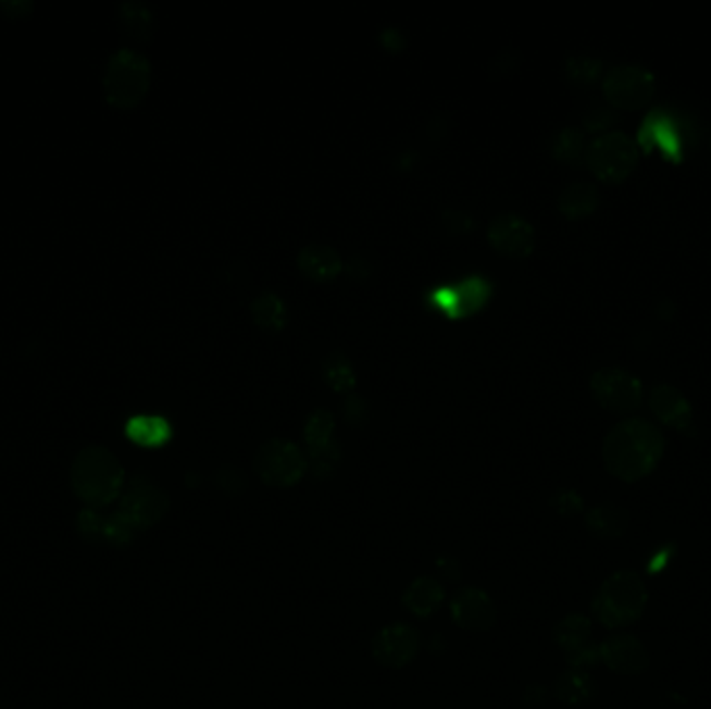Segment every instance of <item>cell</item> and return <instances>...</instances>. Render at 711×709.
Listing matches in <instances>:
<instances>
[{
  "mask_svg": "<svg viewBox=\"0 0 711 709\" xmlns=\"http://www.w3.org/2000/svg\"><path fill=\"white\" fill-rule=\"evenodd\" d=\"M307 456L294 441L271 439L262 444L254 469L269 487H291L307 473Z\"/></svg>",
  "mask_w": 711,
  "mask_h": 709,
  "instance_id": "8992f818",
  "label": "cell"
},
{
  "mask_svg": "<svg viewBox=\"0 0 711 709\" xmlns=\"http://www.w3.org/2000/svg\"><path fill=\"white\" fill-rule=\"evenodd\" d=\"M628 524V512L616 503L595 506L587 514V528L599 539H616L622 537Z\"/></svg>",
  "mask_w": 711,
  "mask_h": 709,
  "instance_id": "d6986e66",
  "label": "cell"
},
{
  "mask_svg": "<svg viewBox=\"0 0 711 709\" xmlns=\"http://www.w3.org/2000/svg\"><path fill=\"white\" fill-rule=\"evenodd\" d=\"M688 129L685 121L670 111H651L639 129V146L645 152L660 148L665 159L683 161Z\"/></svg>",
  "mask_w": 711,
  "mask_h": 709,
  "instance_id": "30bf717a",
  "label": "cell"
},
{
  "mask_svg": "<svg viewBox=\"0 0 711 709\" xmlns=\"http://www.w3.org/2000/svg\"><path fill=\"white\" fill-rule=\"evenodd\" d=\"M591 394L599 406L618 414L635 412L643 400L639 378L622 369H601L591 377Z\"/></svg>",
  "mask_w": 711,
  "mask_h": 709,
  "instance_id": "9c48e42d",
  "label": "cell"
},
{
  "mask_svg": "<svg viewBox=\"0 0 711 709\" xmlns=\"http://www.w3.org/2000/svg\"><path fill=\"white\" fill-rule=\"evenodd\" d=\"M637 161V144L622 132H608L595 138L587 148V165L603 184L624 182L635 171Z\"/></svg>",
  "mask_w": 711,
  "mask_h": 709,
  "instance_id": "5b68a950",
  "label": "cell"
},
{
  "mask_svg": "<svg viewBox=\"0 0 711 709\" xmlns=\"http://www.w3.org/2000/svg\"><path fill=\"white\" fill-rule=\"evenodd\" d=\"M649 595L635 570H620L608 576L592 597V615L606 629H624L639 620Z\"/></svg>",
  "mask_w": 711,
  "mask_h": 709,
  "instance_id": "3957f363",
  "label": "cell"
},
{
  "mask_svg": "<svg viewBox=\"0 0 711 709\" xmlns=\"http://www.w3.org/2000/svg\"><path fill=\"white\" fill-rule=\"evenodd\" d=\"M583 506V499L576 496L574 492H562L560 496L556 497V508L564 514H576Z\"/></svg>",
  "mask_w": 711,
  "mask_h": 709,
  "instance_id": "4dcf8cb0",
  "label": "cell"
},
{
  "mask_svg": "<svg viewBox=\"0 0 711 709\" xmlns=\"http://www.w3.org/2000/svg\"><path fill=\"white\" fill-rule=\"evenodd\" d=\"M254 323L269 333H277L287 325V307L284 298L275 291H262L252 300Z\"/></svg>",
  "mask_w": 711,
  "mask_h": 709,
  "instance_id": "ffe728a7",
  "label": "cell"
},
{
  "mask_svg": "<svg viewBox=\"0 0 711 709\" xmlns=\"http://www.w3.org/2000/svg\"><path fill=\"white\" fill-rule=\"evenodd\" d=\"M123 483L125 471L111 449L90 446L75 456L72 467L73 492L88 506H109L117 499Z\"/></svg>",
  "mask_w": 711,
  "mask_h": 709,
  "instance_id": "7a4b0ae2",
  "label": "cell"
},
{
  "mask_svg": "<svg viewBox=\"0 0 711 709\" xmlns=\"http://www.w3.org/2000/svg\"><path fill=\"white\" fill-rule=\"evenodd\" d=\"M487 239L501 257L524 259L535 250V227L516 213H501L489 223Z\"/></svg>",
  "mask_w": 711,
  "mask_h": 709,
  "instance_id": "7c38bea8",
  "label": "cell"
},
{
  "mask_svg": "<svg viewBox=\"0 0 711 709\" xmlns=\"http://www.w3.org/2000/svg\"><path fill=\"white\" fill-rule=\"evenodd\" d=\"M152 67L148 57L134 48H118L107 61L102 90L107 100L118 109H132L142 102L150 88Z\"/></svg>",
  "mask_w": 711,
  "mask_h": 709,
  "instance_id": "277c9868",
  "label": "cell"
},
{
  "mask_svg": "<svg viewBox=\"0 0 711 709\" xmlns=\"http://www.w3.org/2000/svg\"><path fill=\"white\" fill-rule=\"evenodd\" d=\"M597 207H599V194H597V188L587 182L570 184L569 188L564 189L558 198L560 213L569 216L572 221L591 216L597 211Z\"/></svg>",
  "mask_w": 711,
  "mask_h": 709,
  "instance_id": "ac0fdd59",
  "label": "cell"
},
{
  "mask_svg": "<svg viewBox=\"0 0 711 709\" xmlns=\"http://www.w3.org/2000/svg\"><path fill=\"white\" fill-rule=\"evenodd\" d=\"M553 691L560 701H564L569 706H578V704H587L591 699L597 686L585 670L572 668L556 681Z\"/></svg>",
  "mask_w": 711,
  "mask_h": 709,
  "instance_id": "7402d4cb",
  "label": "cell"
},
{
  "mask_svg": "<svg viewBox=\"0 0 711 709\" xmlns=\"http://www.w3.org/2000/svg\"><path fill=\"white\" fill-rule=\"evenodd\" d=\"M166 508L169 497L165 492L148 476L138 474L132 478L127 492L123 494L118 514L138 531L161 521L165 517Z\"/></svg>",
  "mask_w": 711,
  "mask_h": 709,
  "instance_id": "52a82bcc",
  "label": "cell"
},
{
  "mask_svg": "<svg viewBox=\"0 0 711 709\" xmlns=\"http://www.w3.org/2000/svg\"><path fill=\"white\" fill-rule=\"evenodd\" d=\"M323 373H325V378H327L333 391L346 394V391H352L356 387V373L354 369H352V362L346 356L339 354V352L327 356Z\"/></svg>",
  "mask_w": 711,
  "mask_h": 709,
  "instance_id": "484cf974",
  "label": "cell"
},
{
  "mask_svg": "<svg viewBox=\"0 0 711 709\" xmlns=\"http://www.w3.org/2000/svg\"><path fill=\"white\" fill-rule=\"evenodd\" d=\"M451 615L462 629L485 631L496 622V606L491 597L481 589H464L451 601Z\"/></svg>",
  "mask_w": 711,
  "mask_h": 709,
  "instance_id": "9a60e30c",
  "label": "cell"
},
{
  "mask_svg": "<svg viewBox=\"0 0 711 709\" xmlns=\"http://www.w3.org/2000/svg\"><path fill=\"white\" fill-rule=\"evenodd\" d=\"M599 662L620 676H639L649 666V654L635 635H614L599 645Z\"/></svg>",
  "mask_w": 711,
  "mask_h": 709,
  "instance_id": "4fadbf2b",
  "label": "cell"
},
{
  "mask_svg": "<svg viewBox=\"0 0 711 709\" xmlns=\"http://www.w3.org/2000/svg\"><path fill=\"white\" fill-rule=\"evenodd\" d=\"M489 296H491L489 282L473 275L458 282L453 287L450 285L437 287L431 296V302L451 319H464L485 307Z\"/></svg>",
  "mask_w": 711,
  "mask_h": 709,
  "instance_id": "8fae6325",
  "label": "cell"
},
{
  "mask_svg": "<svg viewBox=\"0 0 711 709\" xmlns=\"http://www.w3.org/2000/svg\"><path fill=\"white\" fill-rule=\"evenodd\" d=\"M298 269L310 282L327 284L341 273L344 261L333 246L314 241L298 252Z\"/></svg>",
  "mask_w": 711,
  "mask_h": 709,
  "instance_id": "e0dca14e",
  "label": "cell"
},
{
  "mask_svg": "<svg viewBox=\"0 0 711 709\" xmlns=\"http://www.w3.org/2000/svg\"><path fill=\"white\" fill-rule=\"evenodd\" d=\"M346 416L352 423H358L362 416H366V403H364V400L362 398H356V396L348 398V402H346Z\"/></svg>",
  "mask_w": 711,
  "mask_h": 709,
  "instance_id": "1f68e13d",
  "label": "cell"
},
{
  "mask_svg": "<svg viewBox=\"0 0 711 709\" xmlns=\"http://www.w3.org/2000/svg\"><path fill=\"white\" fill-rule=\"evenodd\" d=\"M121 20L125 27L132 32L134 38H148L152 32V11L142 2H125L121 4Z\"/></svg>",
  "mask_w": 711,
  "mask_h": 709,
  "instance_id": "83f0119b",
  "label": "cell"
},
{
  "mask_svg": "<svg viewBox=\"0 0 711 709\" xmlns=\"http://www.w3.org/2000/svg\"><path fill=\"white\" fill-rule=\"evenodd\" d=\"M585 148V138L581 134V129L576 127H566L562 129L556 138H553V144H551V154L562 161V163H578L581 157H583V150Z\"/></svg>",
  "mask_w": 711,
  "mask_h": 709,
  "instance_id": "4316f807",
  "label": "cell"
},
{
  "mask_svg": "<svg viewBox=\"0 0 711 709\" xmlns=\"http://www.w3.org/2000/svg\"><path fill=\"white\" fill-rule=\"evenodd\" d=\"M444 601V587L433 579H419L403 595V604L416 615H431Z\"/></svg>",
  "mask_w": 711,
  "mask_h": 709,
  "instance_id": "603a6c76",
  "label": "cell"
},
{
  "mask_svg": "<svg viewBox=\"0 0 711 709\" xmlns=\"http://www.w3.org/2000/svg\"><path fill=\"white\" fill-rule=\"evenodd\" d=\"M446 225L450 229L451 234H464L473 227V219L466 213H460V211H448L446 213Z\"/></svg>",
  "mask_w": 711,
  "mask_h": 709,
  "instance_id": "f546056e",
  "label": "cell"
},
{
  "mask_svg": "<svg viewBox=\"0 0 711 709\" xmlns=\"http://www.w3.org/2000/svg\"><path fill=\"white\" fill-rule=\"evenodd\" d=\"M333 431H335V416L327 408H316L307 421L304 426V437L309 444V451L316 449L329 448L333 441Z\"/></svg>",
  "mask_w": 711,
  "mask_h": 709,
  "instance_id": "d4e9b609",
  "label": "cell"
},
{
  "mask_svg": "<svg viewBox=\"0 0 711 709\" xmlns=\"http://www.w3.org/2000/svg\"><path fill=\"white\" fill-rule=\"evenodd\" d=\"M125 431H127L129 439H134L136 444L146 446V448L163 446L171 437V425L163 416H157V414H138V416L129 419Z\"/></svg>",
  "mask_w": 711,
  "mask_h": 709,
  "instance_id": "44dd1931",
  "label": "cell"
},
{
  "mask_svg": "<svg viewBox=\"0 0 711 709\" xmlns=\"http://www.w3.org/2000/svg\"><path fill=\"white\" fill-rule=\"evenodd\" d=\"M656 92L653 75L637 65H620L603 77V96L622 111H637Z\"/></svg>",
  "mask_w": 711,
  "mask_h": 709,
  "instance_id": "ba28073f",
  "label": "cell"
},
{
  "mask_svg": "<svg viewBox=\"0 0 711 709\" xmlns=\"http://www.w3.org/2000/svg\"><path fill=\"white\" fill-rule=\"evenodd\" d=\"M664 449V435L658 426L643 419H626L608 433L603 462L612 476L624 483H637L656 471Z\"/></svg>",
  "mask_w": 711,
  "mask_h": 709,
  "instance_id": "6da1fadb",
  "label": "cell"
},
{
  "mask_svg": "<svg viewBox=\"0 0 711 709\" xmlns=\"http://www.w3.org/2000/svg\"><path fill=\"white\" fill-rule=\"evenodd\" d=\"M651 412L660 423L676 431H690L693 426V408L687 398L672 385H656L649 394Z\"/></svg>",
  "mask_w": 711,
  "mask_h": 709,
  "instance_id": "2e32d148",
  "label": "cell"
},
{
  "mask_svg": "<svg viewBox=\"0 0 711 709\" xmlns=\"http://www.w3.org/2000/svg\"><path fill=\"white\" fill-rule=\"evenodd\" d=\"M419 645H421L419 633L414 629L406 624H396L381 631L373 643V654L381 663L398 668L414 660Z\"/></svg>",
  "mask_w": 711,
  "mask_h": 709,
  "instance_id": "5bb4252c",
  "label": "cell"
},
{
  "mask_svg": "<svg viewBox=\"0 0 711 709\" xmlns=\"http://www.w3.org/2000/svg\"><path fill=\"white\" fill-rule=\"evenodd\" d=\"M566 75L570 82L581 86H591L601 75V61L592 57H570L566 61Z\"/></svg>",
  "mask_w": 711,
  "mask_h": 709,
  "instance_id": "f1b7e54d",
  "label": "cell"
},
{
  "mask_svg": "<svg viewBox=\"0 0 711 709\" xmlns=\"http://www.w3.org/2000/svg\"><path fill=\"white\" fill-rule=\"evenodd\" d=\"M553 638L570 656V654H574V651H578V649H583L585 645L591 643L589 640L591 638V620L583 614L566 615L556 626Z\"/></svg>",
  "mask_w": 711,
  "mask_h": 709,
  "instance_id": "cb8c5ba5",
  "label": "cell"
}]
</instances>
